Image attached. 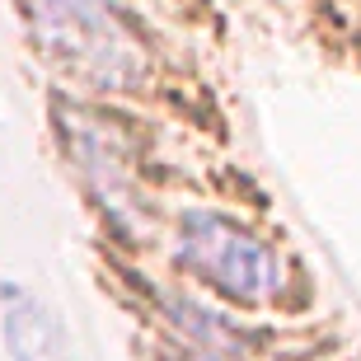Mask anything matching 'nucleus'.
Returning a JSON list of instances; mask_svg holds the SVG:
<instances>
[{
    "instance_id": "obj_1",
    "label": "nucleus",
    "mask_w": 361,
    "mask_h": 361,
    "mask_svg": "<svg viewBox=\"0 0 361 361\" xmlns=\"http://www.w3.org/2000/svg\"><path fill=\"white\" fill-rule=\"evenodd\" d=\"M24 14L47 56L80 80L127 90L141 80V47L108 0H24Z\"/></svg>"
},
{
    "instance_id": "obj_2",
    "label": "nucleus",
    "mask_w": 361,
    "mask_h": 361,
    "mask_svg": "<svg viewBox=\"0 0 361 361\" xmlns=\"http://www.w3.org/2000/svg\"><path fill=\"white\" fill-rule=\"evenodd\" d=\"M178 258L230 300L258 305L286 286V263L277 258V249L216 212H188L178 221Z\"/></svg>"
}]
</instances>
